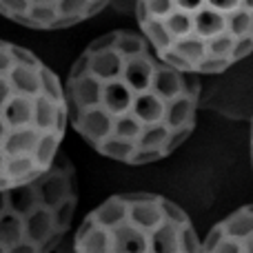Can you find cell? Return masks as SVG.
<instances>
[{
	"label": "cell",
	"mask_w": 253,
	"mask_h": 253,
	"mask_svg": "<svg viewBox=\"0 0 253 253\" xmlns=\"http://www.w3.org/2000/svg\"><path fill=\"white\" fill-rule=\"evenodd\" d=\"M200 78L158 56L138 31L116 29L87 44L65 83L67 118L100 156L149 165L191 135Z\"/></svg>",
	"instance_id": "1"
},
{
	"label": "cell",
	"mask_w": 253,
	"mask_h": 253,
	"mask_svg": "<svg viewBox=\"0 0 253 253\" xmlns=\"http://www.w3.org/2000/svg\"><path fill=\"white\" fill-rule=\"evenodd\" d=\"M67 125L58 76L29 49L0 40V189L40 178L60 156Z\"/></svg>",
	"instance_id": "2"
},
{
	"label": "cell",
	"mask_w": 253,
	"mask_h": 253,
	"mask_svg": "<svg viewBox=\"0 0 253 253\" xmlns=\"http://www.w3.org/2000/svg\"><path fill=\"white\" fill-rule=\"evenodd\" d=\"M140 34L187 74H222L253 53V0H135Z\"/></svg>",
	"instance_id": "3"
},
{
	"label": "cell",
	"mask_w": 253,
	"mask_h": 253,
	"mask_svg": "<svg viewBox=\"0 0 253 253\" xmlns=\"http://www.w3.org/2000/svg\"><path fill=\"white\" fill-rule=\"evenodd\" d=\"M69 253H202V242L175 202L120 193L84 215Z\"/></svg>",
	"instance_id": "4"
},
{
	"label": "cell",
	"mask_w": 253,
	"mask_h": 253,
	"mask_svg": "<svg viewBox=\"0 0 253 253\" xmlns=\"http://www.w3.org/2000/svg\"><path fill=\"white\" fill-rule=\"evenodd\" d=\"M78 209V173L65 153L40 178L0 189V253H51Z\"/></svg>",
	"instance_id": "5"
},
{
	"label": "cell",
	"mask_w": 253,
	"mask_h": 253,
	"mask_svg": "<svg viewBox=\"0 0 253 253\" xmlns=\"http://www.w3.org/2000/svg\"><path fill=\"white\" fill-rule=\"evenodd\" d=\"M111 0H0V13L29 29H67L93 18Z\"/></svg>",
	"instance_id": "6"
},
{
	"label": "cell",
	"mask_w": 253,
	"mask_h": 253,
	"mask_svg": "<svg viewBox=\"0 0 253 253\" xmlns=\"http://www.w3.org/2000/svg\"><path fill=\"white\" fill-rule=\"evenodd\" d=\"M202 253H253V205L220 220L202 242Z\"/></svg>",
	"instance_id": "7"
},
{
	"label": "cell",
	"mask_w": 253,
	"mask_h": 253,
	"mask_svg": "<svg viewBox=\"0 0 253 253\" xmlns=\"http://www.w3.org/2000/svg\"><path fill=\"white\" fill-rule=\"evenodd\" d=\"M251 165H253V123H251Z\"/></svg>",
	"instance_id": "8"
}]
</instances>
